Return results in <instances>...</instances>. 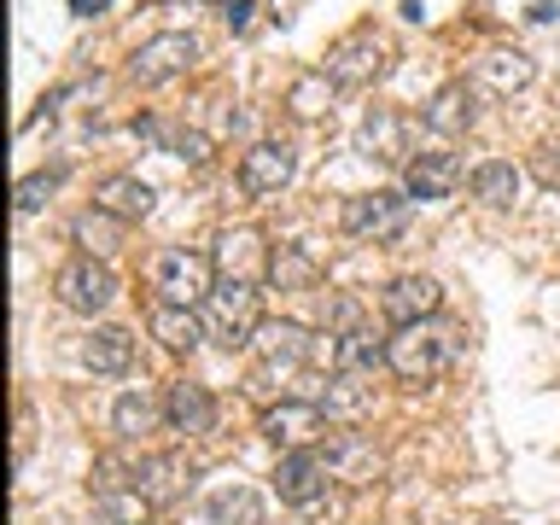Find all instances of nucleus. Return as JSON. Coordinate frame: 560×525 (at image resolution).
Masks as SVG:
<instances>
[{
  "label": "nucleus",
  "mask_w": 560,
  "mask_h": 525,
  "mask_svg": "<svg viewBox=\"0 0 560 525\" xmlns=\"http://www.w3.org/2000/svg\"><path fill=\"white\" fill-rule=\"evenodd\" d=\"M455 350H462V332L432 315V322L397 327L392 339H385V368H392L402 385H432L455 362Z\"/></svg>",
  "instance_id": "nucleus-1"
},
{
  "label": "nucleus",
  "mask_w": 560,
  "mask_h": 525,
  "mask_svg": "<svg viewBox=\"0 0 560 525\" xmlns=\"http://www.w3.org/2000/svg\"><path fill=\"white\" fill-rule=\"evenodd\" d=\"M205 332L222 350H252L257 327H262V304H257V280H217V292L199 304Z\"/></svg>",
  "instance_id": "nucleus-2"
},
{
  "label": "nucleus",
  "mask_w": 560,
  "mask_h": 525,
  "mask_svg": "<svg viewBox=\"0 0 560 525\" xmlns=\"http://www.w3.org/2000/svg\"><path fill=\"white\" fill-rule=\"evenodd\" d=\"M152 292L158 304H182V310H199L210 292H217V257L192 252V245H164L152 257Z\"/></svg>",
  "instance_id": "nucleus-3"
},
{
  "label": "nucleus",
  "mask_w": 560,
  "mask_h": 525,
  "mask_svg": "<svg viewBox=\"0 0 560 525\" xmlns=\"http://www.w3.org/2000/svg\"><path fill=\"white\" fill-rule=\"evenodd\" d=\"M385 65H392V42L374 30V24H357V30H345L339 42L327 47V82L332 88H368V82H380L385 77Z\"/></svg>",
  "instance_id": "nucleus-4"
},
{
  "label": "nucleus",
  "mask_w": 560,
  "mask_h": 525,
  "mask_svg": "<svg viewBox=\"0 0 560 525\" xmlns=\"http://www.w3.org/2000/svg\"><path fill=\"white\" fill-rule=\"evenodd\" d=\"M252 380L257 385H269V380H292L298 368H310L315 357V339H310V327L304 322H262L257 327V339H252Z\"/></svg>",
  "instance_id": "nucleus-5"
},
{
  "label": "nucleus",
  "mask_w": 560,
  "mask_h": 525,
  "mask_svg": "<svg viewBox=\"0 0 560 525\" xmlns=\"http://www.w3.org/2000/svg\"><path fill=\"white\" fill-rule=\"evenodd\" d=\"M192 65H199V35L164 30V35H152V42H140V47L129 52V82L164 88V82H175V77H187Z\"/></svg>",
  "instance_id": "nucleus-6"
},
{
  "label": "nucleus",
  "mask_w": 560,
  "mask_h": 525,
  "mask_svg": "<svg viewBox=\"0 0 560 525\" xmlns=\"http://www.w3.org/2000/svg\"><path fill=\"white\" fill-rule=\"evenodd\" d=\"M52 298L70 310V315H100L117 304V275L105 269V257H70L59 275H52Z\"/></svg>",
  "instance_id": "nucleus-7"
},
{
  "label": "nucleus",
  "mask_w": 560,
  "mask_h": 525,
  "mask_svg": "<svg viewBox=\"0 0 560 525\" xmlns=\"http://www.w3.org/2000/svg\"><path fill=\"white\" fill-rule=\"evenodd\" d=\"M322 450V462H327V472L339 485H350V490H368V485H380L385 479V450L374 444L368 432H327V444H315Z\"/></svg>",
  "instance_id": "nucleus-8"
},
{
  "label": "nucleus",
  "mask_w": 560,
  "mask_h": 525,
  "mask_svg": "<svg viewBox=\"0 0 560 525\" xmlns=\"http://www.w3.org/2000/svg\"><path fill=\"white\" fill-rule=\"evenodd\" d=\"M339 222H345V234L350 240H397L402 228H409V199L392 187H374V192H357V199H345L339 210Z\"/></svg>",
  "instance_id": "nucleus-9"
},
{
  "label": "nucleus",
  "mask_w": 560,
  "mask_h": 525,
  "mask_svg": "<svg viewBox=\"0 0 560 525\" xmlns=\"http://www.w3.org/2000/svg\"><path fill=\"white\" fill-rule=\"evenodd\" d=\"M327 427H332V420L322 415V402H298V397L269 402L262 420H257V432L269 438V444H280V450H315Z\"/></svg>",
  "instance_id": "nucleus-10"
},
{
  "label": "nucleus",
  "mask_w": 560,
  "mask_h": 525,
  "mask_svg": "<svg viewBox=\"0 0 560 525\" xmlns=\"http://www.w3.org/2000/svg\"><path fill=\"white\" fill-rule=\"evenodd\" d=\"M357 152L362 158H380V164H415V122L397 112V105H374L357 129Z\"/></svg>",
  "instance_id": "nucleus-11"
},
{
  "label": "nucleus",
  "mask_w": 560,
  "mask_h": 525,
  "mask_svg": "<svg viewBox=\"0 0 560 525\" xmlns=\"http://www.w3.org/2000/svg\"><path fill=\"white\" fill-rule=\"evenodd\" d=\"M187 485H192V467H187V455H140V462H129V490L147 508H170V502H182L187 497Z\"/></svg>",
  "instance_id": "nucleus-12"
},
{
  "label": "nucleus",
  "mask_w": 560,
  "mask_h": 525,
  "mask_svg": "<svg viewBox=\"0 0 560 525\" xmlns=\"http://www.w3.org/2000/svg\"><path fill=\"white\" fill-rule=\"evenodd\" d=\"M292 175H298V152L287 140H257V147L240 152V192H252V199H269Z\"/></svg>",
  "instance_id": "nucleus-13"
},
{
  "label": "nucleus",
  "mask_w": 560,
  "mask_h": 525,
  "mask_svg": "<svg viewBox=\"0 0 560 525\" xmlns=\"http://www.w3.org/2000/svg\"><path fill=\"white\" fill-rule=\"evenodd\" d=\"M327 462H322V450H287L275 462V490H280V502H292V508H322L327 497Z\"/></svg>",
  "instance_id": "nucleus-14"
},
{
  "label": "nucleus",
  "mask_w": 560,
  "mask_h": 525,
  "mask_svg": "<svg viewBox=\"0 0 560 525\" xmlns=\"http://www.w3.org/2000/svg\"><path fill=\"white\" fill-rule=\"evenodd\" d=\"M444 310V292H438L432 275H397L392 287L380 292V315L392 327H415V322H432Z\"/></svg>",
  "instance_id": "nucleus-15"
},
{
  "label": "nucleus",
  "mask_w": 560,
  "mask_h": 525,
  "mask_svg": "<svg viewBox=\"0 0 560 525\" xmlns=\"http://www.w3.org/2000/svg\"><path fill=\"white\" fill-rule=\"evenodd\" d=\"M164 420H170V432H182V438H210L217 432V397H210V385L175 380L164 392Z\"/></svg>",
  "instance_id": "nucleus-16"
},
{
  "label": "nucleus",
  "mask_w": 560,
  "mask_h": 525,
  "mask_svg": "<svg viewBox=\"0 0 560 525\" xmlns=\"http://www.w3.org/2000/svg\"><path fill=\"white\" fill-rule=\"evenodd\" d=\"M135 135L152 140L158 152L170 158H187V164H210V135L192 129V122H175V117H135Z\"/></svg>",
  "instance_id": "nucleus-17"
},
{
  "label": "nucleus",
  "mask_w": 560,
  "mask_h": 525,
  "mask_svg": "<svg viewBox=\"0 0 560 525\" xmlns=\"http://www.w3.org/2000/svg\"><path fill=\"white\" fill-rule=\"evenodd\" d=\"M532 77H537V65H532V52H520V47H485L479 59H472V82L490 88V94H520Z\"/></svg>",
  "instance_id": "nucleus-18"
},
{
  "label": "nucleus",
  "mask_w": 560,
  "mask_h": 525,
  "mask_svg": "<svg viewBox=\"0 0 560 525\" xmlns=\"http://www.w3.org/2000/svg\"><path fill=\"white\" fill-rule=\"evenodd\" d=\"M420 122H427L432 135H444V140L467 135L472 122H479V105H472V88H467V82H444V88H438V94L427 100V112H420Z\"/></svg>",
  "instance_id": "nucleus-19"
},
{
  "label": "nucleus",
  "mask_w": 560,
  "mask_h": 525,
  "mask_svg": "<svg viewBox=\"0 0 560 525\" xmlns=\"http://www.w3.org/2000/svg\"><path fill=\"white\" fill-rule=\"evenodd\" d=\"M402 182H409V199H450L462 187V158L455 152H415Z\"/></svg>",
  "instance_id": "nucleus-20"
},
{
  "label": "nucleus",
  "mask_w": 560,
  "mask_h": 525,
  "mask_svg": "<svg viewBox=\"0 0 560 525\" xmlns=\"http://www.w3.org/2000/svg\"><path fill=\"white\" fill-rule=\"evenodd\" d=\"M158 192L140 182V175H100L94 182V210H105V217H117V222H140L152 210Z\"/></svg>",
  "instance_id": "nucleus-21"
},
{
  "label": "nucleus",
  "mask_w": 560,
  "mask_h": 525,
  "mask_svg": "<svg viewBox=\"0 0 560 525\" xmlns=\"http://www.w3.org/2000/svg\"><path fill=\"white\" fill-rule=\"evenodd\" d=\"M147 327H152V339L175 350V357H187V350H199L210 332H205V315L199 310H182V304H152L147 315Z\"/></svg>",
  "instance_id": "nucleus-22"
},
{
  "label": "nucleus",
  "mask_w": 560,
  "mask_h": 525,
  "mask_svg": "<svg viewBox=\"0 0 560 525\" xmlns=\"http://www.w3.org/2000/svg\"><path fill=\"white\" fill-rule=\"evenodd\" d=\"M217 269H222V280H257L262 269H269L262 240L252 234V228H228V234L217 240Z\"/></svg>",
  "instance_id": "nucleus-23"
},
{
  "label": "nucleus",
  "mask_w": 560,
  "mask_h": 525,
  "mask_svg": "<svg viewBox=\"0 0 560 525\" xmlns=\"http://www.w3.org/2000/svg\"><path fill=\"white\" fill-rule=\"evenodd\" d=\"M327 339H332V368H339V374H374V368H385V345L368 327L327 332Z\"/></svg>",
  "instance_id": "nucleus-24"
},
{
  "label": "nucleus",
  "mask_w": 560,
  "mask_h": 525,
  "mask_svg": "<svg viewBox=\"0 0 560 525\" xmlns=\"http://www.w3.org/2000/svg\"><path fill=\"white\" fill-rule=\"evenodd\" d=\"M205 520L210 525H262V497L252 485H222L205 497Z\"/></svg>",
  "instance_id": "nucleus-25"
},
{
  "label": "nucleus",
  "mask_w": 560,
  "mask_h": 525,
  "mask_svg": "<svg viewBox=\"0 0 560 525\" xmlns=\"http://www.w3.org/2000/svg\"><path fill=\"white\" fill-rule=\"evenodd\" d=\"M129 362H135V339L122 327H94L82 339V368H94V374H122Z\"/></svg>",
  "instance_id": "nucleus-26"
},
{
  "label": "nucleus",
  "mask_w": 560,
  "mask_h": 525,
  "mask_svg": "<svg viewBox=\"0 0 560 525\" xmlns=\"http://www.w3.org/2000/svg\"><path fill=\"white\" fill-rule=\"evenodd\" d=\"M368 409H374V385H368V374H332L327 397H322V415L327 420H362Z\"/></svg>",
  "instance_id": "nucleus-27"
},
{
  "label": "nucleus",
  "mask_w": 560,
  "mask_h": 525,
  "mask_svg": "<svg viewBox=\"0 0 560 525\" xmlns=\"http://www.w3.org/2000/svg\"><path fill=\"white\" fill-rule=\"evenodd\" d=\"M467 187H472V199L490 205V210H508L520 199V170L508 164V158H490V164H479L467 175Z\"/></svg>",
  "instance_id": "nucleus-28"
},
{
  "label": "nucleus",
  "mask_w": 560,
  "mask_h": 525,
  "mask_svg": "<svg viewBox=\"0 0 560 525\" xmlns=\"http://www.w3.org/2000/svg\"><path fill=\"white\" fill-rule=\"evenodd\" d=\"M158 415H164V402L135 385V392H122V397L112 402V432L122 438V444H135L140 432H152V427H158Z\"/></svg>",
  "instance_id": "nucleus-29"
},
{
  "label": "nucleus",
  "mask_w": 560,
  "mask_h": 525,
  "mask_svg": "<svg viewBox=\"0 0 560 525\" xmlns=\"http://www.w3.org/2000/svg\"><path fill=\"white\" fill-rule=\"evenodd\" d=\"M332 94H339V88L327 82V70H310V77H298V82H292L287 112H292L298 122H315V117H327V112H332Z\"/></svg>",
  "instance_id": "nucleus-30"
},
{
  "label": "nucleus",
  "mask_w": 560,
  "mask_h": 525,
  "mask_svg": "<svg viewBox=\"0 0 560 525\" xmlns=\"http://www.w3.org/2000/svg\"><path fill=\"white\" fill-rule=\"evenodd\" d=\"M269 280L280 292H310L315 287V257L298 252V245H280V252L269 257Z\"/></svg>",
  "instance_id": "nucleus-31"
},
{
  "label": "nucleus",
  "mask_w": 560,
  "mask_h": 525,
  "mask_svg": "<svg viewBox=\"0 0 560 525\" xmlns=\"http://www.w3.org/2000/svg\"><path fill=\"white\" fill-rule=\"evenodd\" d=\"M70 234H77V245H82L88 257H105V252H117V240H122V222H117V217H105V210H82Z\"/></svg>",
  "instance_id": "nucleus-32"
},
{
  "label": "nucleus",
  "mask_w": 560,
  "mask_h": 525,
  "mask_svg": "<svg viewBox=\"0 0 560 525\" xmlns=\"http://www.w3.org/2000/svg\"><path fill=\"white\" fill-rule=\"evenodd\" d=\"M94 514H100V525H147V502H140L135 490L122 485V490H100V497H94Z\"/></svg>",
  "instance_id": "nucleus-33"
},
{
  "label": "nucleus",
  "mask_w": 560,
  "mask_h": 525,
  "mask_svg": "<svg viewBox=\"0 0 560 525\" xmlns=\"http://www.w3.org/2000/svg\"><path fill=\"white\" fill-rule=\"evenodd\" d=\"M59 182H65V170H42V175H24L18 182V217H30V210H42L52 192H59Z\"/></svg>",
  "instance_id": "nucleus-34"
},
{
  "label": "nucleus",
  "mask_w": 560,
  "mask_h": 525,
  "mask_svg": "<svg viewBox=\"0 0 560 525\" xmlns=\"http://www.w3.org/2000/svg\"><path fill=\"white\" fill-rule=\"evenodd\" d=\"M532 175H537V187L560 192V140H542V147L532 152Z\"/></svg>",
  "instance_id": "nucleus-35"
},
{
  "label": "nucleus",
  "mask_w": 560,
  "mask_h": 525,
  "mask_svg": "<svg viewBox=\"0 0 560 525\" xmlns=\"http://www.w3.org/2000/svg\"><path fill=\"white\" fill-rule=\"evenodd\" d=\"M228 30H234V35H245V30H252L257 24V0H228Z\"/></svg>",
  "instance_id": "nucleus-36"
},
{
  "label": "nucleus",
  "mask_w": 560,
  "mask_h": 525,
  "mask_svg": "<svg viewBox=\"0 0 560 525\" xmlns=\"http://www.w3.org/2000/svg\"><path fill=\"white\" fill-rule=\"evenodd\" d=\"M105 7H112V0H70V12H77V18H100Z\"/></svg>",
  "instance_id": "nucleus-37"
},
{
  "label": "nucleus",
  "mask_w": 560,
  "mask_h": 525,
  "mask_svg": "<svg viewBox=\"0 0 560 525\" xmlns=\"http://www.w3.org/2000/svg\"><path fill=\"white\" fill-rule=\"evenodd\" d=\"M479 525H508V520H479Z\"/></svg>",
  "instance_id": "nucleus-38"
},
{
  "label": "nucleus",
  "mask_w": 560,
  "mask_h": 525,
  "mask_svg": "<svg viewBox=\"0 0 560 525\" xmlns=\"http://www.w3.org/2000/svg\"><path fill=\"white\" fill-rule=\"evenodd\" d=\"M222 7H228V0H222Z\"/></svg>",
  "instance_id": "nucleus-39"
},
{
  "label": "nucleus",
  "mask_w": 560,
  "mask_h": 525,
  "mask_svg": "<svg viewBox=\"0 0 560 525\" xmlns=\"http://www.w3.org/2000/svg\"><path fill=\"white\" fill-rule=\"evenodd\" d=\"M147 525H152V520H147Z\"/></svg>",
  "instance_id": "nucleus-40"
}]
</instances>
